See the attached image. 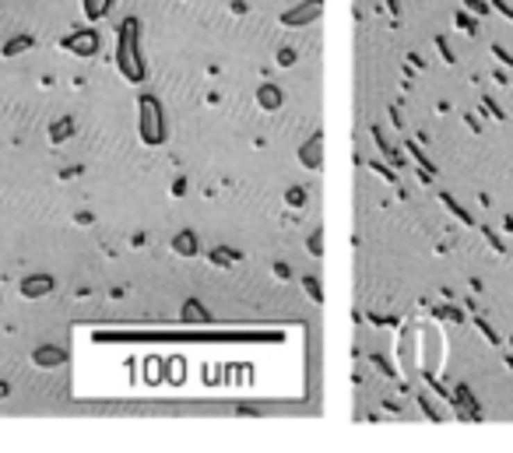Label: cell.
I'll return each mask as SVG.
<instances>
[{
	"mask_svg": "<svg viewBox=\"0 0 513 453\" xmlns=\"http://www.w3.org/2000/svg\"><path fill=\"white\" fill-rule=\"evenodd\" d=\"M46 289H49V277H35V281H28V285H22V292H28V296L46 292Z\"/></svg>",
	"mask_w": 513,
	"mask_h": 453,
	"instance_id": "cell-1",
	"label": "cell"
},
{
	"mask_svg": "<svg viewBox=\"0 0 513 453\" xmlns=\"http://www.w3.org/2000/svg\"><path fill=\"white\" fill-rule=\"evenodd\" d=\"M176 250H183V253H190V250H194V239H190V236H183V239H176Z\"/></svg>",
	"mask_w": 513,
	"mask_h": 453,
	"instance_id": "cell-5",
	"label": "cell"
},
{
	"mask_svg": "<svg viewBox=\"0 0 513 453\" xmlns=\"http://www.w3.org/2000/svg\"><path fill=\"white\" fill-rule=\"evenodd\" d=\"M457 28H464V32H475V22H471L468 15H461V18H457Z\"/></svg>",
	"mask_w": 513,
	"mask_h": 453,
	"instance_id": "cell-3",
	"label": "cell"
},
{
	"mask_svg": "<svg viewBox=\"0 0 513 453\" xmlns=\"http://www.w3.org/2000/svg\"><path fill=\"white\" fill-rule=\"evenodd\" d=\"M260 99H267L264 105H278V92H274V88H267V92H260Z\"/></svg>",
	"mask_w": 513,
	"mask_h": 453,
	"instance_id": "cell-4",
	"label": "cell"
},
{
	"mask_svg": "<svg viewBox=\"0 0 513 453\" xmlns=\"http://www.w3.org/2000/svg\"><path fill=\"white\" fill-rule=\"evenodd\" d=\"M39 362H42V366H49V362H60V352H56V348H42V352H39Z\"/></svg>",
	"mask_w": 513,
	"mask_h": 453,
	"instance_id": "cell-2",
	"label": "cell"
}]
</instances>
